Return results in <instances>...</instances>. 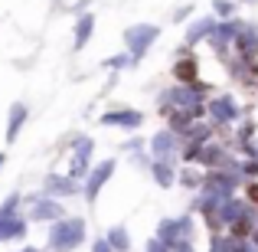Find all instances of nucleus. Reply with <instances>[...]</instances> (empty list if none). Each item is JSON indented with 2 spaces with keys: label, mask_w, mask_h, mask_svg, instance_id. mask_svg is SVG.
Instances as JSON below:
<instances>
[{
  "label": "nucleus",
  "mask_w": 258,
  "mask_h": 252,
  "mask_svg": "<svg viewBox=\"0 0 258 252\" xmlns=\"http://www.w3.org/2000/svg\"><path fill=\"white\" fill-rule=\"evenodd\" d=\"M79 239H82V223L79 220H66L59 226H52L49 233V246L56 252H69L72 246H79Z\"/></svg>",
  "instance_id": "1"
},
{
  "label": "nucleus",
  "mask_w": 258,
  "mask_h": 252,
  "mask_svg": "<svg viewBox=\"0 0 258 252\" xmlns=\"http://www.w3.org/2000/svg\"><path fill=\"white\" fill-rule=\"evenodd\" d=\"M23 121H26V105H23V102H13V105H10V118H7V144L17 141Z\"/></svg>",
  "instance_id": "2"
},
{
  "label": "nucleus",
  "mask_w": 258,
  "mask_h": 252,
  "mask_svg": "<svg viewBox=\"0 0 258 252\" xmlns=\"http://www.w3.org/2000/svg\"><path fill=\"white\" fill-rule=\"evenodd\" d=\"M23 233H26V220H20V216L0 220V242H7V239H20Z\"/></svg>",
  "instance_id": "3"
},
{
  "label": "nucleus",
  "mask_w": 258,
  "mask_h": 252,
  "mask_svg": "<svg viewBox=\"0 0 258 252\" xmlns=\"http://www.w3.org/2000/svg\"><path fill=\"white\" fill-rule=\"evenodd\" d=\"M59 213H62V210H59L52 200H43V203H36V207H33L30 216H33V220H56Z\"/></svg>",
  "instance_id": "4"
},
{
  "label": "nucleus",
  "mask_w": 258,
  "mask_h": 252,
  "mask_svg": "<svg viewBox=\"0 0 258 252\" xmlns=\"http://www.w3.org/2000/svg\"><path fill=\"white\" fill-rule=\"evenodd\" d=\"M17 207H20V196L10 193L4 203H0V220H10V216H17Z\"/></svg>",
  "instance_id": "5"
},
{
  "label": "nucleus",
  "mask_w": 258,
  "mask_h": 252,
  "mask_svg": "<svg viewBox=\"0 0 258 252\" xmlns=\"http://www.w3.org/2000/svg\"><path fill=\"white\" fill-rule=\"evenodd\" d=\"M46 190H49V193H69L72 183H66L62 177H49V180H46Z\"/></svg>",
  "instance_id": "6"
},
{
  "label": "nucleus",
  "mask_w": 258,
  "mask_h": 252,
  "mask_svg": "<svg viewBox=\"0 0 258 252\" xmlns=\"http://www.w3.org/2000/svg\"><path fill=\"white\" fill-rule=\"evenodd\" d=\"M88 30H92V20H82V23H79V33H76V46H82L85 43V36H88Z\"/></svg>",
  "instance_id": "7"
},
{
  "label": "nucleus",
  "mask_w": 258,
  "mask_h": 252,
  "mask_svg": "<svg viewBox=\"0 0 258 252\" xmlns=\"http://www.w3.org/2000/svg\"><path fill=\"white\" fill-rule=\"evenodd\" d=\"M20 252H36V249H20Z\"/></svg>",
  "instance_id": "8"
},
{
  "label": "nucleus",
  "mask_w": 258,
  "mask_h": 252,
  "mask_svg": "<svg viewBox=\"0 0 258 252\" xmlns=\"http://www.w3.org/2000/svg\"><path fill=\"white\" fill-rule=\"evenodd\" d=\"M0 167H4V154H0Z\"/></svg>",
  "instance_id": "9"
}]
</instances>
